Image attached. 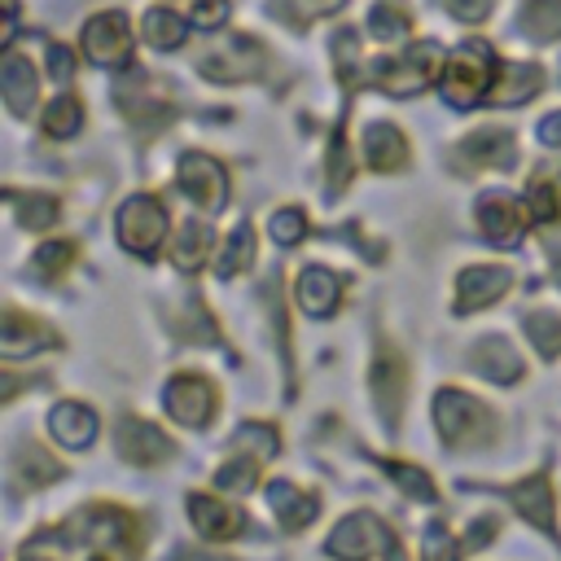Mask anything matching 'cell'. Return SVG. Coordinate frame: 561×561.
<instances>
[{"label":"cell","instance_id":"cell-48","mask_svg":"<svg viewBox=\"0 0 561 561\" xmlns=\"http://www.w3.org/2000/svg\"><path fill=\"white\" fill-rule=\"evenodd\" d=\"M22 561H48V557H31V552H26V557H22Z\"/></svg>","mask_w":561,"mask_h":561},{"label":"cell","instance_id":"cell-22","mask_svg":"<svg viewBox=\"0 0 561 561\" xmlns=\"http://www.w3.org/2000/svg\"><path fill=\"white\" fill-rule=\"evenodd\" d=\"M473 368H478L491 386H513V381L526 373L522 355H517L508 342H500V337H486V342L473 346Z\"/></svg>","mask_w":561,"mask_h":561},{"label":"cell","instance_id":"cell-40","mask_svg":"<svg viewBox=\"0 0 561 561\" xmlns=\"http://www.w3.org/2000/svg\"><path fill=\"white\" fill-rule=\"evenodd\" d=\"M228 13H232V4H228V0H197L188 22H193L197 31H219V26L228 22Z\"/></svg>","mask_w":561,"mask_h":561},{"label":"cell","instance_id":"cell-46","mask_svg":"<svg viewBox=\"0 0 561 561\" xmlns=\"http://www.w3.org/2000/svg\"><path fill=\"white\" fill-rule=\"evenodd\" d=\"M171 561H228V557H210V552H197V548H175Z\"/></svg>","mask_w":561,"mask_h":561},{"label":"cell","instance_id":"cell-37","mask_svg":"<svg viewBox=\"0 0 561 561\" xmlns=\"http://www.w3.org/2000/svg\"><path fill=\"white\" fill-rule=\"evenodd\" d=\"M70 263H75V241H48L35 250V272L44 280H57L61 272H70Z\"/></svg>","mask_w":561,"mask_h":561},{"label":"cell","instance_id":"cell-35","mask_svg":"<svg viewBox=\"0 0 561 561\" xmlns=\"http://www.w3.org/2000/svg\"><path fill=\"white\" fill-rule=\"evenodd\" d=\"M381 469H386V473L399 482V491H403V495L425 500V504H434V500H438V491H434L430 473H421V469H412V465H399V460H381Z\"/></svg>","mask_w":561,"mask_h":561},{"label":"cell","instance_id":"cell-15","mask_svg":"<svg viewBox=\"0 0 561 561\" xmlns=\"http://www.w3.org/2000/svg\"><path fill=\"white\" fill-rule=\"evenodd\" d=\"M508 162H513V140L500 127L495 131L482 127V131L465 136L460 149H456V167L460 171H486V167H508Z\"/></svg>","mask_w":561,"mask_h":561},{"label":"cell","instance_id":"cell-27","mask_svg":"<svg viewBox=\"0 0 561 561\" xmlns=\"http://www.w3.org/2000/svg\"><path fill=\"white\" fill-rule=\"evenodd\" d=\"M188 26L193 22H184L175 9H149L145 22H140L145 44H153V48H180L188 39Z\"/></svg>","mask_w":561,"mask_h":561},{"label":"cell","instance_id":"cell-31","mask_svg":"<svg viewBox=\"0 0 561 561\" xmlns=\"http://www.w3.org/2000/svg\"><path fill=\"white\" fill-rule=\"evenodd\" d=\"M522 329L530 337V346L543 355V359H557L561 355V320L548 316V311H526L522 316Z\"/></svg>","mask_w":561,"mask_h":561},{"label":"cell","instance_id":"cell-21","mask_svg":"<svg viewBox=\"0 0 561 561\" xmlns=\"http://www.w3.org/2000/svg\"><path fill=\"white\" fill-rule=\"evenodd\" d=\"M337 298H342V280L329 267H302L298 272V307L307 316H320V320L333 316Z\"/></svg>","mask_w":561,"mask_h":561},{"label":"cell","instance_id":"cell-36","mask_svg":"<svg viewBox=\"0 0 561 561\" xmlns=\"http://www.w3.org/2000/svg\"><path fill=\"white\" fill-rule=\"evenodd\" d=\"M259 478V460H245V456H232L219 473H215V491H228V495H241L250 491Z\"/></svg>","mask_w":561,"mask_h":561},{"label":"cell","instance_id":"cell-13","mask_svg":"<svg viewBox=\"0 0 561 561\" xmlns=\"http://www.w3.org/2000/svg\"><path fill=\"white\" fill-rule=\"evenodd\" d=\"M478 224H482V232H486L495 245H513V241L522 237V224H530V215L522 210L517 197H508V193H486V197H478Z\"/></svg>","mask_w":561,"mask_h":561},{"label":"cell","instance_id":"cell-3","mask_svg":"<svg viewBox=\"0 0 561 561\" xmlns=\"http://www.w3.org/2000/svg\"><path fill=\"white\" fill-rule=\"evenodd\" d=\"M434 79H443V48L434 39L408 44L403 57H390V61L373 66V83L390 96H421Z\"/></svg>","mask_w":561,"mask_h":561},{"label":"cell","instance_id":"cell-9","mask_svg":"<svg viewBox=\"0 0 561 561\" xmlns=\"http://www.w3.org/2000/svg\"><path fill=\"white\" fill-rule=\"evenodd\" d=\"M114 447L118 456H127L131 465H162L167 456H175V443L162 425L145 421V416H123L114 430Z\"/></svg>","mask_w":561,"mask_h":561},{"label":"cell","instance_id":"cell-29","mask_svg":"<svg viewBox=\"0 0 561 561\" xmlns=\"http://www.w3.org/2000/svg\"><path fill=\"white\" fill-rule=\"evenodd\" d=\"M39 127H44V136H53V140H70V136L83 127V105H79L75 96H57V101L44 110Z\"/></svg>","mask_w":561,"mask_h":561},{"label":"cell","instance_id":"cell-12","mask_svg":"<svg viewBox=\"0 0 561 561\" xmlns=\"http://www.w3.org/2000/svg\"><path fill=\"white\" fill-rule=\"evenodd\" d=\"M403 386H408L403 355L394 346H381L373 359V399H377V412L386 416L390 430L399 425V412H403Z\"/></svg>","mask_w":561,"mask_h":561},{"label":"cell","instance_id":"cell-2","mask_svg":"<svg viewBox=\"0 0 561 561\" xmlns=\"http://www.w3.org/2000/svg\"><path fill=\"white\" fill-rule=\"evenodd\" d=\"M434 425L451 447H486L495 434V416L486 403H478L465 390H438L434 399Z\"/></svg>","mask_w":561,"mask_h":561},{"label":"cell","instance_id":"cell-44","mask_svg":"<svg viewBox=\"0 0 561 561\" xmlns=\"http://www.w3.org/2000/svg\"><path fill=\"white\" fill-rule=\"evenodd\" d=\"M486 535H495V517H478V522H473V530L465 535V548H478V543H486Z\"/></svg>","mask_w":561,"mask_h":561},{"label":"cell","instance_id":"cell-43","mask_svg":"<svg viewBox=\"0 0 561 561\" xmlns=\"http://www.w3.org/2000/svg\"><path fill=\"white\" fill-rule=\"evenodd\" d=\"M48 75H53V79H70V75H75V53H70L66 44H53V48H48Z\"/></svg>","mask_w":561,"mask_h":561},{"label":"cell","instance_id":"cell-7","mask_svg":"<svg viewBox=\"0 0 561 561\" xmlns=\"http://www.w3.org/2000/svg\"><path fill=\"white\" fill-rule=\"evenodd\" d=\"M79 39H83L88 61H96V66H105V70L131 61V22H127V13H118V9L88 18V26H83Z\"/></svg>","mask_w":561,"mask_h":561},{"label":"cell","instance_id":"cell-11","mask_svg":"<svg viewBox=\"0 0 561 561\" xmlns=\"http://www.w3.org/2000/svg\"><path fill=\"white\" fill-rule=\"evenodd\" d=\"M508 285H513V272H508V267H491V263L465 267V272L456 276V298H451V307H456V316H469V311H478V307L504 298Z\"/></svg>","mask_w":561,"mask_h":561},{"label":"cell","instance_id":"cell-5","mask_svg":"<svg viewBox=\"0 0 561 561\" xmlns=\"http://www.w3.org/2000/svg\"><path fill=\"white\" fill-rule=\"evenodd\" d=\"M394 543V530L373 517V513H351L333 526V535L324 539V552L337 561H368L373 552H386Z\"/></svg>","mask_w":561,"mask_h":561},{"label":"cell","instance_id":"cell-42","mask_svg":"<svg viewBox=\"0 0 561 561\" xmlns=\"http://www.w3.org/2000/svg\"><path fill=\"white\" fill-rule=\"evenodd\" d=\"M443 4H447V13L460 18V22H482L495 0H443Z\"/></svg>","mask_w":561,"mask_h":561},{"label":"cell","instance_id":"cell-18","mask_svg":"<svg viewBox=\"0 0 561 561\" xmlns=\"http://www.w3.org/2000/svg\"><path fill=\"white\" fill-rule=\"evenodd\" d=\"M39 346H57V333H48L39 320H31L22 311H4V320H0V351H4V359L35 355Z\"/></svg>","mask_w":561,"mask_h":561},{"label":"cell","instance_id":"cell-14","mask_svg":"<svg viewBox=\"0 0 561 561\" xmlns=\"http://www.w3.org/2000/svg\"><path fill=\"white\" fill-rule=\"evenodd\" d=\"M0 92H4V101H9V110H13L18 118H26V114L35 110L39 75H35V66H31L18 48H9L4 61H0Z\"/></svg>","mask_w":561,"mask_h":561},{"label":"cell","instance_id":"cell-4","mask_svg":"<svg viewBox=\"0 0 561 561\" xmlns=\"http://www.w3.org/2000/svg\"><path fill=\"white\" fill-rule=\"evenodd\" d=\"M118 245L127 250V254H140V259H153L158 254V245H162V237H167V210H162V202L158 197H149V193H136V197H127L123 202V210H118Z\"/></svg>","mask_w":561,"mask_h":561},{"label":"cell","instance_id":"cell-16","mask_svg":"<svg viewBox=\"0 0 561 561\" xmlns=\"http://www.w3.org/2000/svg\"><path fill=\"white\" fill-rule=\"evenodd\" d=\"M508 500L513 508L539 526L543 535H557V508H552V486H548V473H535V478H522L517 486H508Z\"/></svg>","mask_w":561,"mask_h":561},{"label":"cell","instance_id":"cell-24","mask_svg":"<svg viewBox=\"0 0 561 561\" xmlns=\"http://www.w3.org/2000/svg\"><path fill=\"white\" fill-rule=\"evenodd\" d=\"M539 88H543L539 66H500L495 88H491L486 101H491V105H522V101H530Z\"/></svg>","mask_w":561,"mask_h":561},{"label":"cell","instance_id":"cell-34","mask_svg":"<svg viewBox=\"0 0 561 561\" xmlns=\"http://www.w3.org/2000/svg\"><path fill=\"white\" fill-rule=\"evenodd\" d=\"M232 447L237 451H245L250 460H272L276 456V447H280V438H276V430L272 425H259V421H245L241 430H237V438H232Z\"/></svg>","mask_w":561,"mask_h":561},{"label":"cell","instance_id":"cell-1","mask_svg":"<svg viewBox=\"0 0 561 561\" xmlns=\"http://www.w3.org/2000/svg\"><path fill=\"white\" fill-rule=\"evenodd\" d=\"M495 75H500V70H495V57H491V48H486L482 39L460 44V48L447 57V66H443V96H447V105L473 110L478 101L491 96Z\"/></svg>","mask_w":561,"mask_h":561},{"label":"cell","instance_id":"cell-33","mask_svg":"<svg viewBox=\"0 0 561 561\" xmlns=\"http://www.w3.org/2000/svg\"><path fill=\"white\" fill-rule=\"evenodd\" d=\"M9 202L18 206V219H22V228H48V224H57V197H48V193H9Z\"/></svg>","mask_w":561,"mask_h":561},{"label":"cell","instance_id":"cell-23","mask_svg":"<svg viewBox=\"0 0 561 561\" xmlns=\"http://www.w3.org/2000/svg\"><path fill=\"white\" fill-rule=\"evenodd\" d=\"M267 504H272V513L280 517L285 530H302L320 513V500L316 495H307V491H298L294 482H280V478L267 486Z\"/></svg>","mask_w":561,"mask_h":561},{"label":"cell","instance_id":"cell-47","mask_svg":"<svg viewBox=\"0 0 561 561\" xmlns=\"http://www.w3.org/2000/svg\"><path fill=\"white\" fill-rule=\"evenodd\" d=\"M381 557H386V561H408V557H403V548H399V539H394V543H390Z\"/></svg>","mask_w":561,"mask_h":561},{"label":"cell","instance_id":"cell-32","mask_svg":"<svg viewBox=\"0 0 561 561\" xmlns=\"http://www.w3.org/2000/svg\"><path fill=\"white\" fill-rule=\"evenodd\" d=\"M408 31H412V18H408V9L399 0L373 4V13H368V35L373 39H403Z\"/></svg>","mask_w":561,"mask_h":561},{"label":"cell","instance_id":"cell-38","mask_svg":"<svg viewBox=\"0 0 561 561\" xmlns=\"http://www.w3.org/2000/svg\"><path fill=\"white\" fill-rule=\"evenodd\" d=\"M267 228H272V241H276V245H298L302 232H307V215H302L298 206H280Z\"/></svg>","mask_w":561,"mask_h":561},{"label":"cell","instance_id":"cell-26","mask_svg":"<svg viewBox=\"0 0 561 561\" xmlns=\"http://www.w3.org/2000/svg\"><path fill=\"white\" fill-rule=\"evenodd\" d=\"M210 245H215V232L206 219H188L180 232H175V267L180 272H197L206 259H210Z\"/></svg>","mask_w":561,"mask_h":561},{"label":"cell","instance_id":"cell-41","mask_svg":"<svg viewBox=\"0 0 561 561\" xmlns=\"http://www.w3.org/2000/svg\"><path fill=\"white\" fill-rule=\"evenodd\" d=\"M460 557V548H456V539L447 535V526H430L425 530V561H456Z\"/></svg>","mask_w":561,"mask_h":561},{"label":"cell","instance_id":"cell-30","mask_svg":"<svg viewBox=\"0 0 561 561\" xmlns=\"http://www.w3.org/2000/svg\"><path fill=\"white\" fill-rule=\"evenodd\" d=\"M250 263H254V228L250 224H237L232 237H228V245H224V254H219V263H215V272L228 280V276L245 272Z\"/></svg>","mask_w":561,"mask_h":561},{"label":"cell","instance_id":"cell-19","mask_svg":"<svg viewBox=\"0 0 561 561\" xmlns=\"http://www.w3.org/2000/svg\"><path fill=\"white\" fill-rule=\"evenodd\" d=\"M188 517H193L197 535H206V539H237L250 526L237 508H228L215 495H188Z\"/></svg>","mask_w":561,"mask_h":561},{"label":"cell","instance_id":"cell-45","mask_svg":"<svg viewBox=\"0 0 561 561\" xmlns=\"http://www.w3.org/2000/svg\"><path fill=\"white\" fill-rule=\"evenodd\" d=\"M539 140H543V145H552V149L561 145V110H557V114H548V118L539 123Z\"/></svg>","mask_w":561,"mask_h":561},{"label":"cell","instance_id":"cell-6","mask_svg":"<svg viewBox=\"0 0 561 561\" xmlns=\"http://www.w3.org/2000/svg\"><path fill=\"white\" fill-rule=\"evenodd\" d=\"M263 66H267V53H263V44L250 39V35H224V39L210 44L206 57H202V75L215 79V83L254 79Z\"/></svg>","mask_w":561,"mask_h":561},{"label":"cell","instance_id":"cell-10","mask_svg":"<svg viewBox=\"0 0 561 561\" xmlns=\"http://www.w3.org/2000/svg\"><path fill=\"white\" fill-rule=\"evenodd\" d=\"M175 175H180V188H184L202 210L215 215V210L228 202V175H224V167H219L210 153H184L180 167H175Z\"/></svg>","mask_w":561,"mask_h":561},{"label":"cell","instance_id":"cell-20","mask_svg":"<svg viewBox=\"0 0 561 561\" xmlns=\"http://www.w3.org/2000/svg\"><path fill=\"white\" fill-rule=\"evenodd\" d=\"M364 162L377 171V175H390L408 162V140L399 127L390 123H368L364 127Z\"/></svg>","mask_w":561,"mask_h":561},{"label":"cell","instance_id":"cell-39","mask_svg":"<svg viewBox=\"0 0 561 561\" xmlns=\"http://www.w3.org/2000/svg\"><path fill=\"white\" fill-rule=\"evenodd\" d=\"M526 210H530V224H552L557 210H561V188L557 184H535L530 197H526Z\"/></svg>","mask_w":561,"mask_h":561},{"label":"cell","instance_id":"cell-25","mask_svg":"<svg viewBox=\"0 0 561 561\" xmlns=\"http://www.w3.org/2000/svg\"><path fill=\"white\" fill-rule=\"evenodd\" d=\"M61 473H66L61 460H53L44 447H26V451L13 460V486H18V491H39V486L57 482Z\"/></svg>","mask_w":561,"mask_h":561},{"label":"cell","instance_id":"cell-17","mask_svg":"<svg viewBox=\"0 0 561 561\" xmlns=\"http://www.w3.org/2000/svg\"><path fill=\"white\" fill-rule=\"evenodd\" d=\"M48 434H53L61 447H70V451H83V447L96 438V412H92L88 403L66 399V403H57V408L48 412Z\"/></svg>","mask_w":561,"mask_h":561},{"label":"cell","instance_id":"cell-28","mask_svg":"<svg viewBox=\"0 0 561 561\" xmlns=\"http://www.w3.org/2000/svg\"><path fill=\"white\" fill-rule=\"evenodd\" d=\"M522 35L548 44L561 35V0H526L522 4Z\"/></svg>","mask_w":561,"mask_h":561},{"label":"cell","instance_id":"cell-8","mask_svg":"<svg viewBox=\"0 0 561 561\" xmlns=\"http://www.w3.org/2000/svg\"><path fill=\"white\" fill-rule=\"evenodd\" d=\"M162 403H167V412H171L180 425L197 430V425H206L210 412H215V386H210L206 377H197V373H175V377L167 381V390H162Z\"/></svg>","mask_w":561,"mask_h":561}]
</instances>
